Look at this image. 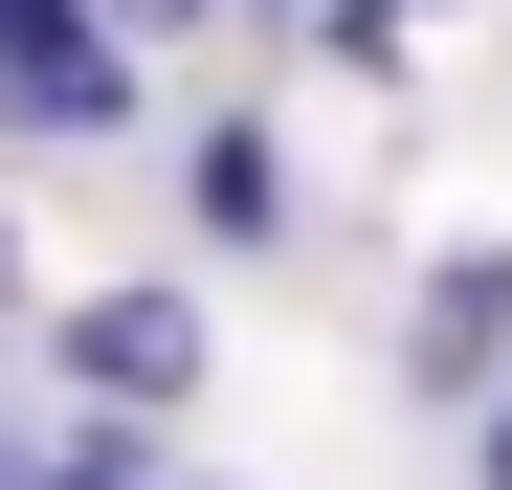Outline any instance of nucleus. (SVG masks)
Segmentation results:
<instances>
[{
  "mask_svg": "<svg viewBox=\"0 0 512 490\" xmlns=\"http://www.w3.org/2000/svg\"><path fill=\"white\" fill-rule=\"evenodd\" d=\"M0 134H134V45H112V0H23L0 23Z\"/></svg>",
  "mask_w": 512,
  "mask_h": 490,
  "instance_id": "f257e3e1",
  "label": "nucleus"
},
{
  "mask_svg": "<svg viewBox=\"0 0 512 490\" xmlns=\"http://www.w3.org/2000/svg\"><path fill=\"white\" fill-rule=\"evenodd\" d=\"M67 379H90L112 424H179L201 401V312L179 290H67Z\"/></svg>",
  "mask_w": 512,
  "mask_h": 490,
  "instance_id": "f03ea898",
  "label": "nucleus"
},
{
  "mask_svg": "<svg viewBox=\"0 0 512 490\" xmlns=\"http://www.w3.org/2000/svg\"><path fill=\"white\" fill-rule=\"evenodd\" d=\"M401 379H423V401H490V379H512V268H490V245H468V268H423Z\"/></svg>",
  "mask_w": 512,
  "mask_h": 490,
  "instance_id": "7ed1b4c3",
  "label": "nucleus"
},
{
  "mask_svg": "<svg viewBox=\"0 0 512 490\" xmlns=\"http://www.w3.org/2000/svg\"><path fill=\"white\" fill-rule=\"evenodd\" d=\"M179 201H201V245H290V156L245 134V112H201V156H179Z\"/></svg>",
  "mask_w": 512,
  "mask_h": 490,
  "instance_id": "20e7f679",
  "label": "nucleus"
},
{
  "mask_svg": "<svg viewBox=\"0 0 512 490\" xmlns=\"http://www.w3.org/2000/svg\"><path fill=\"white\" fill-rule=\"evenodd\" d=\"M23 490H156V468H134V424H67V446H45Z\"/></svg>",
  "mask_w": 512,
  "mask_h": 490,
  "instance_id": "39448f33",
  "label": "nucleus"
},
{
  "mask_svg": "<svg viewBox=\"0 0 512 490\" xmlns=\"http://www.w3.org/2000/svg\"><path fill=\"white\" fill-rule=\"evenodd\" d=\"M468 468H490V490H512V379H490V424H468Z\"/></svg>",
  "mask_w": 512,
  "mask_h": 490,
  "instance_id": "423d86ee",
  "label": "nucleus"
},
{
  "mask_svg": "<svg viewBox=\"0 0 512 490\" xmlns=\"http://www.w3.org/2000/svg\"><path fill=\"white\" fill-rule=\"evenodd\" d=\"M134 23H223V0H134Z\"/></svg>",
  "mask_w": 512,
  "mask_h": 490,
  "instance_id": "0eeeda50",
  "label": "nucleus"
},
{
  "mask_svg": "<svg viewBox=\"0 0 512 490\" xmlns=\"http://www.w3.org/2000/svg\"><path fill=\"white\" fill-rule=\"evenodd\" d=\"M245 23H312V0H245Z\"/></svg>",
  "mask_w": 512,
  "mask_h": 490,
  "instance_id": "6e6552de",
  "label": "nucleus"
},
{
  "mask_svg": "<svg viewBox=\"0 0 512 490\" xmlns=\"http://www.w3.org/2000/svg\"><path fill=\"white\" fill-rule=\"evenodd\" d=\"M0 290H23V245H0Z\"/></svg>",
  "mask_w": 512,
  "mask_h": 490,
  "instance_id": "1a4fd4ad",
  "label": "nucleus"
},
{
  "mask_svg": "<svg viewBox=\"0 0 512 490\" xmlns=\"http://www.w3.org/2000/svg\"><path fill=\"white\" fill-rule=\"evenodd\" d=\"M0 23H23V0H0Z\"/></svg>",
  "mask_w": 512,
  "mask_h": 490,
  "instance_id": "9d476101",
  "label": "nucleus"
}]
</instances>
